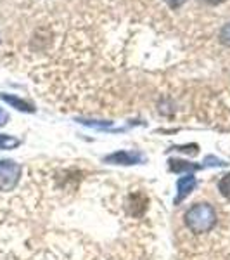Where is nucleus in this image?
<instances>
[{
  "instance_id": "obj_9",
  "label": "nucleus",
  "mask_w": 230,
  "mask_h": 260,
  "mask_svg": "<svg viewBox=\"0 0 230 260\" xmlns=\"http://www.w3.org/2000/svg\"><path fill=\"white\" fill-rule=\"evenodd\" d=\"M218 189H220L221 194L225 196V198L230 200V174L221 177V180L218 182Z\"/></svg>"
},
{
  "instance_id": "obj_4",
  "label": "nucleus",
  "mask_w": 230,
  "mask_h": 260,
  "mask_svg": "<svg viewBox=\"0 0 230 260\" xmlns=\"http://www.w3.org/2000/svg\"><path fill=\"white\" fill-rule=\"evenodd\" d=\"M196 177L194 175H185V177H182V179H178V182H177V198H175V205H180L183 200L187 198V196L190 194L192 191H194V187H196Z\"/></svg>"
},
{
  "instance_id": "obj_1",
  "label": "nucleus",
  "mask_w": 230,
  "mask_h": 260,
  "mask_svg": "<svg viewBox=\"0 0 230 260\" xmlns=\"http://www.w3.org/2000/svg\"><path fill=\"white\" fill-rule=\"evenodd\" d=\"M185 224L192 233L203 234L215 228L216 212L210 203H196L185 213Z\"/></svg>"
},
{
  "instance_id": "obj_8",
  "label": "nucleus",
  "mask_w": 230,
  "mask_h": 260,
  "mask_svg": "<svg viewBox=\"0 0 230 260\" xmlns=\"http://www.w3.org/2000/svg\"><path fill=\"white\" fill-rule=\"evenodd\" d=\"M21 144L19 139L12 136H7V134H0V149H14Z\"/></svg>"
},
{
  "instance_id": "obj_13",
  "label": "nucleus",
  "mask_w": 230,
  "mask_h": 260,
  "mask_svg": "<svg viewBox=\"0 0 230 260\" xmlns=\"http://www.w3.org/2000/svg\"><path fill=\"white\" fill-rule=\"evenodd\" d=\"M203 2L210 4V6H218V4H221V2H225V0H203Z\"/></svg>"
},
{
  "instance_id": "obj_2",
  "label": "nucleus",
  "mask_w": 230,
  "mask_h": 260,
  "mask_svg": "<svg viewBox=\"0 0 230 260\" xmlns=\"http://www.w3.org/2000/svg\"><path fill=\"white\" fill-rule=\"evenodd\" d=\"M21 175V167L11 160L0 161V187L6 191L12 189L18 184Z\"/></svg>"
},
{
  "instance_id": "obj_10",
  "label": "nucleus",
  "mask_w": 230,
  "mask_h": 260,
  "mask_svg": "<svg viewBox=\"0 0 230 260\" xmlns=\"http://www.w3.org/2000/svg\"><path fill=\"white\" fill-rule=\"evenodd\" d=\"M220 42L223 45H227V47H230V23H227L220 30Z\"/></svg>"
},
{
  "instance_id": "obj_3",
  "label": "nucleus",
  "mask_w": 230,
  "mask_h": 260,
  "mask_svg": "<svg viewBox=\"0 0 230 260\" xmlns=\"http://www.w3.org/2000/svg\"><path fill=\"white\" fill-rule=\"evenodd\" d=\"M107 163H114V165H135V163L144 161V156L140 153H132V151H118L106 156Z\"/></svg>"
},
{
  "instance_id": "obj_5",
  "label": "nucleus",
  "mask_w": 230,
  "mask_h": 260,
  "mask_svg": "<svg viewBox=\"0 0 230 260\" xmlns=\"http://www.w3.org/2000/svg\"><path fill=\"white\" fill-rule=\"evenodd\" d=\"M147 196L144 194V192H135V194H132L130 198H128V212H130V215H135V217H142L147 210Z\"/></svg>"
},
{
  "instance_id": "obj_11",
  "label": "nucleus",
  "mask_w": 230,
  "mask_h": 260,
  "mask_svg": "<svg viewBox=\"0 0 230 260\" xmlns=\"http://www.w3.org/2000/svg\"><path fill=\"white\" fill-rule=\"evenodd\" d=\"M165 2L168 4V7H171V9H178V7H182L187 0H165Z\"/></svg>"
},
{
  "instance_id": "obj_6",
  "label": "nucleus",
  "mask_w": 230,
  "mask_h": 260,
  "mask_svg": "<svg viewBox=\"0 0 230 260\" xmlns=\"http://www.w3.org/2000/svg\"><path fill=\"white\" fill-rule=\"evenodd\" d=\"M0 99L6 101L7 104H11L12 108H16L18 111H23V113H33L35 108L33 104H30L28 101L18 98V95H12V94H0Z\"/></svg>"
},
{
  "instance_id": "obj_7",
  "label": "nucleus",
  "mask_w": 230,
  "mask_h": 260,
  "mask_svg": "<svg viewBox=\"0 0 230 260\" xmlns=\"http://www.w3.org/2000/svg\"><path fill=\"white\" fill-rule=\"evenodd\" d=\"M204 165H196V163H189L185 160H170V170L171 172H196L201 170Z\"/></svg>"
},
{
  "instance_id": "obj_12",
  "label": "nucleus",
  "mask_w": 230,
  "mask_h": 260,
  "mask_svg": "<svg viewBox=\"0 0 230 260\" xmlns=\"http://www.w3.org/2000/svg\"><path fill=\"white\" fill-rule=\"evenodd\" d=\"M7 121H9V115H7V111L4 108H0V127H4Z\"/></svg>"
}]
</instances>
